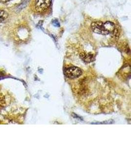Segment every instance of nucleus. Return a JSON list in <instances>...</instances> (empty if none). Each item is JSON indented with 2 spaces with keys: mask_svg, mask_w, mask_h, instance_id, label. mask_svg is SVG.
Listing matches in <instances>:
<instances>
[{
  "mask_svg": "<svg viewBox=\"0 0 131 147\" xmlns=\"http://www.w3.org/2000/svg\"><path fill=\"white\" fill-rule=\"evenodd\" d=\"M91 28L94 32L98 34L107 35L110 33L107 31L105 24L101 22H93L91 24Z\"/></svg>",
  "mask_w": 131,
  "mask_h": 147,
  "instance_id": "nucleus-1",
  "label": "nucleus"
},
{
  "mask_svg": "<svg viewBox=\"0 0 131 147\" xmlns=\"http://www.w3.org/2000/svg\"><path fill=\"white\" fill-rule=\"evenodd\" d=\"M65 75L70 79H75L79 77L82 74L81 70L79 68L73 66L66 69L64 72Z\"/></svg>",
  "mask_w": 131,
  "mask_h": 147,
  "instance_id": "nucleus-2",
  "label": "nucleus"
},
{
  "mask_svg": "<svg viewBox=\"0 0 131 147\" xmlns=\"http://www.w3.org/2000/svg\"><path fill=\"white\" fill-rule=\"evenodd\" d=\"M51 0H36L35 7L38 12L45 11L49 7Z\"/></svg>",
  "mask_w": 131,
  "mask_h": 147,
  "instance_id": "nucleus-3",
  "label": "nucleus"
},
{
  "mask_svg": "<svg viewBox=\"0 0 131 147\" xmlns=\"http://www.w3.org/2000/svg\"><path fill=\"white\" fill-rule=\"evenodd\" d=\"M80 57L81 58V59L84 61H85L86 63H90L91 62L94 60V57L93 54H92L91 53L86 54L85 53H81L80 54Z\"/></svg>",
  "mask_w": 131,
  "mask_h": 147,
  "instance_id": "nucleus-4",
  "label": "nucleus"
},
{
  "mask_svg": "<svg viewBox=\"0 0 131 147\" xmlns=\"http://www.w3.org/2000/svg\"><path fill=\"white\" fill-rule=\"evenodd\" d=\"M8 14L3 11H0V23L4 21L5 19L7 18Z\"/></svg>",
  "mask_w": 131,
  "mask_h": 147,
  "instance_id": "nucleus-5",
  "label": "nucleus"
},
{
  "mask_svg": "<svg viewBox=\"0 0 131 147\" xmlns=\"http://www.w3.org/2000/svg\"><path fill=\"white\" fill-rule=\"evenodd\" d=\"M30 0H24V1L20 4L19 7H17V9L18 11H20L22 9L24 8L28 4V2Z\"/></svg>",
  "mask_w": 131,
  "mask_h": 147,
  "instance_id": "nucleus-6",
  "label": "nucleus"
},
{
  "mask_svg": "<svg viewBox=\"0 0 131 147\" xmlns=\"http://www.w3.org/2000/svg\"><path fill=\"white\" fill-rule=\"evenodd\" d=\"M52 23H53V25L55 27H60V23L57 20V19H55L52 22Z\"/></svg>",
  "mask_w": 131,
  "mask_h": 147,
  "instance_id": "nucleus-7",
  "label": "nucleus"
},
{
  "mask_svg": "<svg viewBox=\"0 0 131 147\" xmlns=\"http://www.w3.org/2000/svg\"><path fill=\"white\" fill-rule=\"evenodd\" d=\"M0 1H2V2H7L9 1V0H0Z\"/></svg>",
  "mask_w": 131,
  "mask_h": 147,
  "instance_id": "nucleus-8",
  "label": "nucleus"
}]
</instances>
